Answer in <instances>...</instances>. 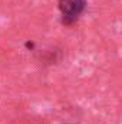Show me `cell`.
Listing matches in <instances>:
<instances>
[{"instance_id":"cell-2","label":"cell","mask_w":122,"mask_h":124,"mask_svg":"<svg viewBox=\"0 0 122 124\" xmlns=\"http://www.w3.org/2000/svg\"><path fill=\"white\" fill-rule=\"evenodd\" d=\"M34 46H36V45H34V42H33V40H27V42H25V48H26L27 51H33V49H34Z\"/></svg>"},{"instance_id":"cell-1","label":"cell","mask_w":122,"mask_h":124,"mask_svg":"<svg viewBox=\"0 0 122 124\" xmlns=\"http://www.w3.org/2000/svg\"><path fill=\"white\" fill-rule=\"evenodd\" d=\"M58 6L62 15V23L72 25L86 10V0H59Z\"/></svg>"}]
</instances>
